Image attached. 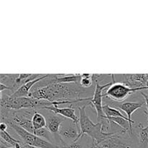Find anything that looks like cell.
I'll use <instances>...</instances> for the list:
<instances>
[{
    "mask_svg": "<svg viewBox=\"0 0 148 148\" xmlns=\"http://www.w3.org/2000/svg\"><path fill=\"white\" fill-rule=\"evenodd\" d=\"M91 90V88H82L79 83L51 84L43 88L33 87L29 97L51 102H62L80 99L83 94Z\"/></svg>",
    "mask_w": 148,
    "mask_h": 148,
    "instance_id": "6da1fadb",
    "label": "cell"
},
{
    "mask_svg": "<svg viewBox=\"0 0 148 148\" xmlns=\"http://www.w3.org/2000/svg\"><path fill=\"white\" fill-rule=\"evenodd\" d=\"M87 106H83L78 108L79 116V139L83 136L88 135L91 137L92 141L97 145H101L103 142L108 140L109 137L114 135V132H105L103 130L102 124L97 122L96 124L92 122L86 113Z\"/></svg>",
    "mask_w": 148,
    "mask_h": 148,
    "instance_id": "7a4b0ae2",
    "label": "cell"
},
{
    "mask_svg": "<svg viewBox=\"0 0 148 148\" xmlns=\"http://www.w3.org/2000/svg\"><path fill=\"white\" fill-rule=\"evenodd\" d=\"M1 122L6 123L9 127L12 129L17 133V135L21 138L23 144L36 148H59V146L56 145L55 143H50L44 139L35 135L33 133L26 131L25 130L14 123L11 119H1Z\"/></svg>",
    "mask_w": 148,
    "mask_h": 148,
    "instance_id": "3957f363",
    "label": "cell"
},
{
    "mask_svg": "<svg viewBox=\"0 0 148 148\" xmlns=\"http://www.w3.org/2000/svg\"><path fill=\"white\" fill-rule=\"evenodd\" d=\"M112 79V84L107 88L106 92L103 94V98H107L113 103H122L130 97L132 94L142 91L143 90H148V88H132L125 83L121 82H116L115 75H111Z\"/></svg>",
    "mask_w": 148,
    "mask_h": 148,
    "instance_id": "277c9868",
    "label": "cell"
},
{
    "mask_svg": "<svg viewBox=\"0 0 148 148\" xmlns=\"http://www.w3.org/2000/svg\"><path fill=\"white\" fill-rule=\"evenodd\" d=\"M132 136L125 130L116 132L114 135L103 142L99 146L103 148H135Z\"/></svg>",
    "mask_w": 148,
    "mask_h": 148,
    "instance_id": "5b68a950",
    "label": "cell"
},
{
    "mask_svg": "<svg viewBox=\"0 0 148 148\" xmlns=\"http://www.w3.org/2000/svg\"><path fill=\"white\" fill-rule=\"evenodd\" d=\"M112 81L108 83L105 84V85H100V83H98L95 85V91H94L93 95L90 100L88 102V106L93 107L95 108V111H96L97 114V119H98V122L102 123L104 120L107 119L106 116L103 110V91L104 90L107 89L108 87H110L112 84Z\"/></svg>",
    "mask_w": 148,
    "mask_h": 148,
    "instance_id": "8992f818",
    "label": "cell"
},
{
    "mask_svg": "<svg viewBox=\"0 0 148 148\" xmlns=\"http://www.w3.org/2000/svg\"><path fill=\"white\" fill-rule=\"evenodd\" d=\"M109 104L110 106L119 108V109L121 110L124 112H125V114L127 116V118L130 120L132 134L134 135V133H133V124H137V122L132 119V115L133 113L135 112L139 108H144V106H145V102H125L120 103L109 102Z\"/></svg>",
    "mask_w": 148,
    "mask_h": 148,
    "instance_id": "52a82bcc",
    "label": "cell"
},
{
    "mask_svg": "<svg viewBox=\"0 0 148 148\" xmlns=\"http://www.w3.org/2000/svg\"><path fill=\"white\" fill-rule=\"evenodd\" d=\"M79 133L80 130L79 127L73 121H68L67 119L62 123L59 130V135L62 139L70 140H72V143H77L80 140Z\"/></svg>",
    "mask_w": 148,
    "mask_h": 148,
    "instance_id": "ba28073f",
    "label": "cell"
},
{
    "mask_svg": "<svg viewBox=\"0 0 148 148\" xmlns=\"http://www.w3.org/2000/svg\"><path fill=\"white\" fill-rule=\"evenodd\" d=\"M122 80L126 85L132 88H148V74H128L121 75Z\"/></svg>",
    "mask_w": 148,
    "mask_h": 148,
    "instance_id": "9c48e42d",
    "label": "cell"
},
{
    "mask_svg": "<svg viewBox=\"0 0 148 148\" xmlns=\"http://www.w3.org/2000/svg\"><path fill=\"white\" fill-rule=\"evenodd\" d=\"M45 110H49L53 114L62 116L64 118L70 119L79 128V117L75 113V108L74 107L69 106V107L67 108H59V106H51L46 108Z\"/></svg>",
    "mask_w": 148,
    "mask_h": 148,
    "instance_id": "30bf717a",
    "label": "cell"
},
{
    "mask_svg": "<svg viewBox=\"0 0 148 148\" xmlns=\"http://www.w3.org/2000/svg\"><path fill=\"white\" fill-rule=\"evenodd\" d=\"M49 76V74L47 75H45L44 76L42 77L38 78L37 79H35V80L30 81V82H27V83L25 84L23 86L20 87L18 90L15 91L14 93L10 94V97L11 98H25V97H29L30 95V90H32V88H33L34 85H36V84L38 82H40L42 79H45L46 77Z\"/></svg>",
    "mask_w": 148,
    "mask_h": 148,
    "instance_id": "8fae6325",
    "label": "cell"
},
{
    "mask_svg": "<svg viewBox=\"0 0 148 148\" xmlns=\"http://www.w3.org/2000/svg\"><path fill=\"white\" fill-rule=\"evenodd\" d=\"M139 148H146L148 145V125L143 127L141 123H137Z\"/></svg>",
    "mask_w": 148,
    "mask_h": 148,
    "instance_id": "7c38bea8",
    "label": "cell"
},
{
    "mask_svg": "<svg viewBox=\"0 0 148 148\" xmlns=\"http://www.w3.org/2000/svg\"><path fill=\"white\" fill-rule=\"evenodd\" d=\"M32 123H33V127H34L35 132L36 130H40L42 128L46 127V119L43 114L38 112V111H35L33 114V119H32Z\"/></svg>",
    "mask_w": 148,
    "mask_h": 148,
    "instance_id": "4fadbf2b",
    "label": "cell"
},
{
    "mask_svg": "<svg viewBox=\"0 0 148 148\" xmlns=\"http://www.w3.org/2000/svg\"><path fill=\"white\" fill-rule=\"evenodd\" d=\"M18 74H1L0 75L1 84L9 87L10 88V91L12 92Z\"/></svg>",
    "mask_w": 148,
    "mask_h": 148,
    "instance_id": "5bb4252c",
    "label": "cell"
},
{
    "mask_svg": "<svg viewBox=\"0 0 148 148\" xmlns=\"http://www.w3.org/2000/svg\"><path fill=\"white\" fill-rule=\"evenodd\" d=\"M103 112L106 117H122V118L127 119L129 120L127 116H125L123 115V114H121V111H120L119 110H118V108L110 106L108 104H105V105L103 106ZM129 121H130V120H129ZM132 136L134 135L132 134Z\"/></svg>",
    "mask_w": 148,
    "mask_h": 148,
    "instance_id": "9a60e30c",
    "label": "cell"
},
{
    "mask_svg": "<svg viewBox=\"0 0 148 148\" xmlns=\"http://www.w3.org/2000/svg\"><path fill=\"white\" fill-rule=\"evenodd\" d=\"M92 74H82V79L79 84L82 88H87V89L92 88V87L95 88L93 81H92Z\"/></svg>",
    "mask_w": 148,
    "mask_h": 148,
    "instance_id": "2e32d148",
    "label": "cell"
},
{
    "mask_svg": "<svg viewBox=\"0 0 148 148\" xmlns=\"http://www.w3.org/2000/svg\"><path fill=\"white\" fill-rule=\"evenodd\" d=\"M0 136H1V140L12 147H14L17 143H22L20 140L13 138L7 131H1Z\"/></svg>",
    "mask_w": 148,
    "mask_h": 148,
    "instance_id": "e0dca14e",
    "label": "cell"
},
{
    "mask_svg": "<svg viewBox=\"0 0 148 148\" xmlns=\"http://www.w3.org/2000/svg\"><path fill=\"white\" fill-rule=\"evenodd\" d=\"M140 94H141V95L144 97L145 103V108H146V110L144 111V113H145V114L146 118H147V123H148V94L144 93V92H142V91H140Z\"/></svg>",
    "mask_w": 148,
    "mask_h": 148,
    "instance_id": "ac0fdd59",
    "label": "cell"
},
{
    "mask_svg": "<svg viewBox=\"0 0 148 148\" xmlns=\"http://www.w3.org/2000/svg\"><path fill=\"white\" fill-rule=\"evenodd\" d=\"M59 148H82V145L80 143H78V142L77 143H72V144H66L64 145H62L59 147Z\"/></svg>",
    "mask_w": 148,
    "mask_h": 148,
    "instance_id": "d6986e66",
    "label": "cell"
},
{
    "mask_svg": "<svg viewBox=\"0 0 148 148\" xmlns=\"http://www.w3.org/2000/svg\"><path fill=\"white\" fill-rule=\"evenodd\" d=\"M7 128H8V125L4 122H1L0 124V130L1 131H7Z\"/></svg>",
    "mask_w": 148,
    "mask_h": 148,
    "instance_id": "ffe728a7",
    "label": "cell"
},
{
    "mask_svg": "<svg viewBox=\"0 0 148 148\" xmlns=\"http://www.w3.org/2000/svg\"><path fill=\"white\" fill-rule=\"evenodd\" d=\"M25 145L26 148H36V147H31V146H28V145Z\"/></svg>",
    "mask_w": 148,
    "mask_h": 148,
    "instance_id": "44dd1931",
    "label": "cell"
},
{
    "mask_svg": "<svg viewBox=\"0 0 148 148\" xmlns=\"http://www.w3.org/2000/svg\"><path fill=\"white\" fill-rule=\"evenodd\" d=\"M100 147H101V146H100ZM101 148H103V147H101Z\"/></svg>",
    "mask_w": 148,
    "mask_h": 148,
    "instance_id": "7402d4cb",
    "label": "cell"
}]
</instances>
